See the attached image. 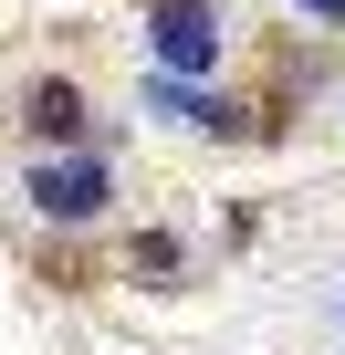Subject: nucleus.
<instances>
[{"mask_svg": "<svg viewBox=\"0 0 345 355\" xmlns=\"http://www.w3.org/2000/svg\"><path fill=\"white\" fill-rule=\"evenodd\" d=\"M42 209H53V220H94V209H105V178H94V167H74V178L53 167V178H42Z\"/></svg>", "mask_w": 345, "mask_h": 355, "instance_id": "obj_2", "label": "nucleus"}, {"mask_svg": "<svg viewBox=\"0 0 345 355\" xmlns=\"http://www.w3.org/2000/svg\"><path fill=\"white\" fill-rule=\"evenodd\" d=\"M22 125H32L42 146H63V136H84V94H74V84H32V105H22Z\"/></svg>", "mask_w": 345, "mask_h": 355, "instance_id": "obj_1", "label": "nucleus"}]
</instances>
